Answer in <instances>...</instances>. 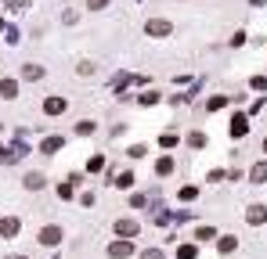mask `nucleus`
<instances>
[{
    "label": "nucleus",
    "mask_w": 267,
    "mask_h": 259,
    "mask_svg": "<svg viewBox=\"0 0 267 259\" xmlns=\"http://www.w3.org/2000/svg\"><path fill=\"white\" fill-rule=\"evenodd\" d=\"M144 33L159 40V36H170L173 33V25H170V18H148V22H144Z\"/></svg>",
    "instance_id": "1"
},
{
    "label": "nucleus",
    "mask_w": 267,
    "mask_h": 259,
    "mask_svg": "<svg viewBox=\"0 0 267 259\" xmlns=\"http://www.w3.org/2000/svg\"><path fill=\"white\" fill-rule=\"evenodd\" d=\"M108 256H112V259H126V256H134V241H130V238H116V241L108 245Z\"/></svg>",
    "instance_id": "2"
},
{
    "label": "nucleus",
    "mask_w": 267,
    "mask_h": 259,
    "mask_svg": "<svg viewBox=\"0 0 267 259\" xmlns=\"http://www.w3.org/2000/svg\"><path fill=\"white\" fill-rule=\"evenodd\" d=\"M22 230V220L18 216H0V238H15Z\"/></svg>",
    "instance_id": "3"
},
{
    "label": "nucleus",
    "mask_w": 267,
    "mask_h": 259,
    "mask_svg": "<svg viewBox=\"0 0 267 259\" xmlns=\"http://www.w3.org/2000/svg\"><path fill=\"white\" fill-rule=\"evenodd\" d=\"M36 238H40V245L51 248V245L62 241V227H54V223H51V227H40V234H36Z\"/></svg>",
    "instance_id": "4"
},
{
    "label": "nucleus",
    "mask_w": 267,
    "mask_h": 259,
    "mask_svg": "<svg viewBox=\"0 0 267 259\" xmlns=\"http://www.w3.org/2000/svg\"><path fill=\"white\" fill-rule=\"evenodd\" d=\"M246 220H249L253 227L267 223V205H260V202H256V205H249V209H246Z\"/></svg>",
    "instance_id": "5"
},
{
    "label": "nucleus",
    "mask_w": 267,
    "mask_h": 259,
    "mask_svg": "<svg viewBox=\"0 0 267 259\" xmlns=\"http://www.w3.org/2000/svg\"><path fill=\"white\" fill-rule=\"evenodd\" d=\"M65 108H69L65 97H47V101H43V115H62Z\"/></svg>",
    "instance_id": "6"
},
{
    "label": "nucleus",
    "mask_w": 267,
    "mask_h": 259,
    "mask_svg": "<svg viewBox=\"0 0 267 259\" xmlns=\"http://www.w3.org/2000/svg\"><path fill=\"white\" fill-rule=\"evenodd\" d=\"M25 83H36V79H43V65H36V61H29V65H22V72H18Z\"/></svg>",
    "instance_id": "7"
},
{
    "label": "nucleus",
    "mask_w": 267,
    "mask_h": 259,
    "mask_svg": "<svg viewBox=\"0 0 267 259\" xmlns=\"http://www.w3.org/2000/svg\"><path fill=\"white\" fill-rule=\"evenodd\" d=\"M137 230H141L137 220H116V234L119 238H137Z\"/></svg>",
    "instance_id": "8"
},
{
    "label": "nucleus",
    "mask_w": 267,
    "mask_h": 259,
    "mask_svg": "<svg viewBox=\"0 0 267 259\" xmlns=\"http://www.w3.org/2000/svg\"><path fill=\"white\" fill-rule=\"evenodd\" d=\"M235 248H238V238H235V234H220V238H217V252H220V256H231Z\"/></svg>",
    "instance_id": "9"
},
{
    "label": "nucleus",
    "mask_w": 267,
    "mask_h": 259,
    "mask_svg": "<svg viewBox=\"0 0 267 259\" xmlns=\"http://www.w3.org/2000/svg\"><path fill=\"white\" fill-rule=\"evenodd\" d=\"M25 191H43V184H47V177L43 173H25Z\"/></svg>",
    "instance_id": "10"
},
{
    "label": "nucleus",
    "mask_w": 267,
    "mask_h": 259,
    "mask_svg": "<svg viewBox=\"0 0 267 259\" xmlns=\"http://www.w3.org/2000/svg\"><path fill=\"white\" fill-rule=\"evenodd\" d=\"M249 184H267V159H260L249 169Z\"/></svg>",
    "instance_id": "11"
},
{
    "label": "nucleus",
    "mask_w": 267,
    "mask_h": 259,
    "mask_svg": "<svg viewBox=\"0 0 267 259\" xmlns=\"http://www.w3.org/2000/svg\"><path fill=\"white\" fill-rule=\"evenodd\" d=\"M246 133H249V119L238 112V115L231 119V137H246Z\"/></svg>",
    "instance_id": "12"
},
{
    "label": "nucleus",
    "mask_w": 267,
    "mask_h": 259,
    "mask_svg": "<svg viewBox=\"0 0 267 259\" xmlns=\"http://www.w3.org/2000/svg\"><path fill=\"white\" fill-rule=\"evenodd\" d=\"M0 97H4V101H15V97H18V79H0Z\"/></svg>",
    "instance_id": "13"
},
{
    "label": "nucleus",
    "mask_w": 267,
    "mask_h": 259,
    "mask_svg": "<svg viewBox=\"0 0 267 259\" xmlns=\"http://www.w3.org/2000/svg\"><path fill=\"white\" fill-rule=\"evenodd\" d=\"M94 130H98L94 119H83V123H76V137H94Z\"/></svg>",
    "instance_id": "14"
},
{
    "label": "nucleus",
    "mask_w": 267,
    "mask_h": 259,
    "mask_svg": "<svg viewBox=\"0 0 267 259\" xmlns=\"http://www.w3.org/2000/svg\"><path fill=\"white\" fill-rule=\"evenodd\" d=\"M155 173H159V177H170V173H173V159H170V155H163V159L155 162Z\"/></svg>",
    "instance_id": "15"
},
{
    "label": "nucleus",
    "mask_w": 267,
    "mask_h": 259,
    "mask_svg": "<svg viewBox=\"0 0 267 259\" xmlns=\"http://www.w3.org/2000/svg\"><path fill=\"white\" fill-rule=\"evenodd\" d=\"M58 148H62V137H47V141L40 144V151H43V155H54Z\"/></svg>",
    "instance_id": "16"
},
{
    "label": "nucleus",
    "mask_w": 267,
    "mask_h": 259,
    "mask_svg": "<svg viewBox=\"0 0 267 259\" xmlns=\"http://www.w3.org/2000/svg\"><path fill=\"white\" fill-rule=\"evenodd\" d=\"M224 105H227V97H224V94H217V97H209V101H206V112H220Z\"/></svg>",
    "instance_id": "17"
},
{
    "label": "nucleus",
    "mask_w": 267,
    "mask_h": 259,
    "mask_svg": "<svg viewBox=\"0 0 267 259\" xmlns=\"http://www.w3.org/2000/svg\"><path fill=\"white\" fill-rule=\"evenodd\" d=\"M76 72H80V76H94V61H76Z\"/></svg>",
    "instance_id": "18"
},
{
    "label": "nucleus",
    "mask_w": 267,
    "mask_h": 259,
    "mask_svg": "<svg viewBox=\"0 0 267 259\" xmlns=\"http://www.w3.org/2000/svg\"><path fill=\"white\" fill-rule=\"evenodd\" d=\"M195 238H199V241H213L217 230H213V227H199V234H195Z\"/></svg>",
    "instance_id": "19"
},
{
    "label": "nucleus",
    "mask_w": 267,
    "mask_h": 259,
    "mask_svg": "<svg viewBox=\"0 0 267 259\" xmlns=\"http://www.w3.org/2000/svg\"><path fill=\"white\" fill-rule=\"evenodd\" d=\"M177 256H181V259H195V256H199V248H195V245H181V252H177Z\"/></svg>",
    "instance_id": "20"
},
{
    "label": "nucleus",
    "mask_w": 267,
    "mask_h": 259,
    "mask_svg": "<svg viewBox=\"0 0 267 259\" xmlns=\"http://www.w3.org/2000/svg\"><path fill=\"white\" fill-rule=\"evenodd\" d=\"M101 166H105V155H90V166H87V169H90V173H98Z\"/></svg>",
    "instance_id": "21"
},
{
    "label": "nucleus",
    "mask_w": 267,
    "mask_h": 259,
    "mask_svg": "<svg viewBox=\"0 0 267 259\" xmlns=\"http://www.w3.org/2000/svg\"><path fill=\"white\" fill-rule=\"evenodd\" d=\"M181 198H184V202H195V198H199V187H184Z\"/></svg>",
    "instance_id": "22"
},
{
    "label": "nucleus",
    "mask_w": 267,
    "mask_h": 259,
    "mask_svg": "<svg viewBox=\"0 0 267 259\" xmlns=\"http://www.w3.org/2000/svg\"><path fill=\"white\" fill-rule=\"evenodd\" d=\"M188 144H191V148H202V144H206V137H202V133H191Z\"/></svg>",
    "instance_id": "23"
},
{
    "label": "nucleus",
    "mask_w": 267,
    "mask_h": 259,
    "mask_svg": "<svg viewBox=\"0 0 267 259\" xmlns=\"http://www.w3.org/2000/svg\"><path fill=\"white\" fill-rule=\"evenodd\" d=\"M90 11H101V7H108V0H87Z\"/></svg>",
    "instance_id": "24"
},
{
    "label": "nucleus",
    "mask_w": 267,
    "mask_h": 259,
    "mask_svg": "<svg viewBox=\"0 0 267 259\" xmlns=\"http://www.w3.org/2000/svg\"><path fill=\"white\" fill-rule=\"evenodd\" d=\"M58 194L62 198H72V184H58Z\"/></svg>",
    "instance_id": "25"
},
{
    "label": "nucleus",
    "mask_w": 267,
    "mask_h": 259,
    "mask_svg": "<svg viewBox=\"0 0 267 259\" xmlns=\"http://www.w3.org/2000/svg\"><path fill=\"white\" fill-rule=\"evenodd\" d=\"M141 259H166V256H163V252H159V248H148V252H144Z\"/></svg>",
    "instance_id": "26"
},
{
    "label": "nucleus",
    "mask_w": 267,
    "mask_h": 259,
    "mask_svg": "<svg viewBox=\"0 0 267 259\" xmlns=\"http://www.w3.org/2000/svg\"><path fill=\"white\" fill-rule=\"evenodd\" d=\"M7 259H25V256H7Z\"/></svg>",
    "instance_id": "27"
},
{
    "label": "nucleus",
    "mask_w": 267,
    "mask_h": 259,
    "mask_svg": "<svg viewBox=\"0 0 267 259\" xmlns=\"http://www.w3.org/2000/svg\"><path fill=\"white\" fill-rule=\"evenodd\" d=\"M264 155H267V137H264Z\"/></svg>",
    "instance_id": "28"
},
{
    "label": "nucleus",
    "mask_w": 267,
    "mask_h": 259,
    "mask_svg": "<svg viewBox=\"0 0 267 259\" xmlns=\"http://www.w3.org/2000/svg\"><path fill=\"white\" fill-rule=\"evenodd\" d=\"M0 133H4V126H0Z\"/></svg>",
    "instance_id": "29"
}]
</instances>
